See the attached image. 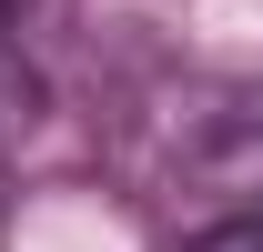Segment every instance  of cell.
<instances>
[{
  "mask_svg": "<svg viewBox=\"0 0 263 252\" xmlns=\"http://www.w3.org/2000/svg\"><path fill=\"white\" fill-rule=\"evenodd\" d=\"M31 111H41V81L21 71V51L0 40V161L21 152V131H31Z\"/></svg>",
  "mask_w": 263,
  "mask_h": 252,
  "instance_id": "6da1fadb",
  "label": "cell"
},
{
  "mask_svg": "<svg viewBox=\"0 0 263 252\" xmlns=\"http://www.w3.org/2000/svg\"><path fill=\"white\" fill-rule=\"evenodd\" d=\"M182 252H263V212H233V222H202Z\"/></svg>",
  "mask_w": 263,
  "mask_h": 252,
  "instance_id": "7a4b0ae2",
  "label": "cell"
}]
</instances>
